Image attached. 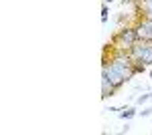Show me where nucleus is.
<instances>
[{"instance_id": "nucleus-8", "label": "nucleus", "mask_w": 152, "mask_h": 135, "mask_svg": "<svg viewBox=\"0 0 152 135\" xmlns=\"http://www.w3.org/2000/svg\"><path fill=\"white\" fill-rule=\"evenodd\" d=\"M142 115V117H150L152 115V107H146V109H142V111H138Z\"/></svg>"}, {"instance_id": "nucleus-5", "label": "nucleus", "mask_w": 152, "mask_h": 135, "mask_svg": "<svg viewBox=\"0 0 152 135\" xmlns=\"http://www.w3.org/2000/svg\"><path fill=\"white\" fill-rule=\"evenodd\" d=\"M138 115V111L134 109V107H126V109H122L120 111V119H124V121H130L132 117H136Z\"/></svg>"}, {"instance_id": "nucleus-9", "label": "nucleus", "mask_w": 152, "mask_h": 135, "mask_svg": "<svg viewBox=\"0 0 152 135\" xmlns=\"http://www.w3.org/2000/svg\"><path fill=\"white\" fill-rule=\"evenodd\" d=\"M150 79H152V69H150Z\"/></svg>"}, {"instance_id": "nucleus-7", "label": "nucleus", "mask_w": 152, "mask_h": 135, "mask_svg": "<svg viewBox=\"0 0 152 135\" xmlns=\"http://www.w3.org/2000/svg\"><path fill=\"white\" fill-rule=\"evenodd\" d=\"M107 14H110V8H107V4L104 2V6H102V22H107Z\"/></svg>"}, {"instance_id": "nucleus-6", "label": "nucleus", "mask_w": 152, "mask_h": 135, "mask_svg": "<svg viewBox=\"0 0 152 135\" xmlns=\"http://www.w3.org/2000/svg\"><path fill=\"white\" fill-rule=\"evenodd\" d=\"M152 101V89L148 91V93H144V95H140L138 99H136V105H144V103Z\"/></svg>"}, {"instance_id": "nucleus-2", "label": "nucleus", "mask_w": 152, "mask_h": 135, "mask_svg": "<svg viewBox=\"0 0 152 135\" xmlns=\"http://www.w3.org/2000/svg\"><path fill=\"white\" fill-rule=\"evenodd\" d=\"M136 40H138L136 28H134V26H124V28H120V30L114 34V38H112V48L130 53V48L136 45Z\"/></svg>"}, {"instance_id": "nucleus-1", "label": "nucleus", "mask_w": 152, "mask_h": 135, "mask_svg": "<svg viewBox=\"0 0 152 135\" xmlns=\"http://www.w3.org/2000/svg\"><path fill=\"white\" fill-rule=\"evenodd\" d=\"M134 75L136 71H134V61L130 58V55L124 51L112 48L110 61L104 55V63H102V99L114 97L120 91V87L126 85Z\"/></svg>"}, {"instance_id": "nucleus-3", "label": "nucleus", "mask_w": 152, "mask_h": 135, "mask_svg": "<svg viewBox=\"0 0 152 135\" xmlns=\"http://www.w3.org/2000/svg\"><path fill=\"white\" fill-rule=\"evenodd\" d=\"M130 58L134 63H142L146 67H152V40H136V45L130 48Z\"/></svg>"}, {"instance_id": "nucleus-4", "label": "nucleus", "mask_w": 152, "mask_h": 135, "mask_svg": "<svg viewBox=\"0 0 152 135\" xmlns=\"http://www.w3.org/2000/svg\"><path fill=\"white\" fill-rule=\"evenodd\" d=\"M134 28H136V34H138L140 40H152V20L150 18H138Z\"/></svg>"}]
</instances>
